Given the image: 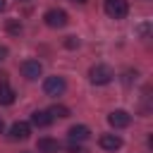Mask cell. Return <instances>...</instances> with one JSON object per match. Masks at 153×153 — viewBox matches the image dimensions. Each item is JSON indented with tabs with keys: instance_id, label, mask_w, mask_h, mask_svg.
<instances>
[{
	"instance_id": "5",
	"label": "cell",
	"mask_w": 153,
	"mask_h": 153,
	"mask_svg": "<svg viewBox=\"0 0 153 153\" xmlns=\"http://www.w3.org/2000/svg\"><path fill=\"white\" fill-rule=\"evenodd\" d=\"M19 69H22L24 79H29V81H36V79L43 74V67H41V62H38V60H24Z\"/></svg>"
},
{
	"instance_id": "11",
	"label": "cell",
	"mask_w": 153,
	"mask_h": 153,
	"mask_svg": "<svg viewBox=\"0 0 153 153\" xmlns=\"http://www.w3.org/2000/svg\"><path fill=\"white\" fill-rule=\"evenodd\" d=\"M38 151L41 153H57L60 151V143H57V139L43 136V139H38Z\"/></svg>"
},
{
	"instance_id": "7",
	"label": "cell",
	"mask_w": 153,
	"mask_h": 153,
	"mask_svg": "<svg viewBox=\"0 0 153 153\" xmlns=\"http://www.w3.org/2000/svg\"><path fill=\"white\" fill-rule=\"evenodd\" d=\"M29 134H31V124L29 122H14L10 127V139L12 141H24V139H29Z\"/></svg>"
},
{
	"instance_id": "3",
	"label": "cell",
	"mask_w": 153,
	"mask_h": 153,
	"mask_svg": "<svg viewBox=\"0 0 153 153\" xmlns=\"http://www.w3.org/2000/svg\"><path fill=\"white\" fill-rule=\"evenodd\" d=\"M43 19H45V24H48L50 29H62V26H67V22H69V17H67L65 10H48V12L43 14Z\"/></svg>"
},
{
	"instance_id": "9",
	"label": "cell",
	"mask_w": 153,
	"mask_h": 153,
	"mask_svg": "<svg viewBox=\"0 0 153 153\" xmlns=\"http://www.w3.org/2000/svg\"><path fill=\"white\" fill-rule=\"evenodd\" d=\"M98 143H100L103 151H117V148H122V139L117 134H100Z\"/></svg>"
},
{
	"instance_id": "2",
	"label": "cell",
	"mask_w": 153,
	"mask_h": 153,
	"mask_svg": "<svg viewBox=\"0 0 153 153\" xmlns=\"http://www.w3.org/2000/svg\"><path fill=\"white\" fill-rule=\"evenodd\" d=\"M129 12L127 0H105V14L112 19H124Z\"/></svg>"
},
{
	"instance_id": "17",
	"label": "cell",
	"mask_w": 153,
	"mask_h": 153,
	"mask_svg": "<svg viewBox=\"0 0 153 153\" xmlns=\"http://www.w3.org/2000/svg\"><path fill=\"white\" fill-rule=\"evenodd\" d=\"M69 153H84V148H81V146H72V148H69Z\"/></svg>"
},
{
	"instance_id": "15",
	"label": "cell",
	"mask_w": 153,
	"mask_h": 153,
	"mask_svg": "<svg viewBox=\"0 0 153 153\" xmlns=\"http://www.w3.org/2000/svg\"><path fill=\"white\" fill-rule=\"evenodd\" d=\"M65 45H67V48H76V45H79V41H76L74 36H67V41H65Z\"/></svg>"
},
{
	"instance_id": "1",
	"label": "cell",
	"mask_w": 153,
	"mask_h": 153,
	"mask_svg": "<svg viewBox=\"0 0 153 153\" xmlns=\"http://www.w3.org/2000/svg\"><path fill=\"white\" fill-rule=\"evenodd\" d=\"M88 79H91V84H96V86H105V84H110V81L115 79V72H112V67H108V65H93V67L88 69Z\"/></svg>"
},
{
	"instance_id": "10",
	"label": "cell",
	"mask_w": 153,
	"mask_h": 153,
	"mask_svg": "<svg viewBox=\"0 0 153 153\" xmlns=\"http://www.w3.org/2000/svg\"><path fill=\"white\" fill-rule=\"evenodd\" d=\"M50 122H53V117H50V112H48V110H36V112L31 115V124H33V127H38V129L50 127Z\"/></svg>"
},
{
	"instance_id": "8",
	"label": "cell",
	"mask_w": 153,
	"mask_h": 153,
	"mask_svg": "<svg viewBox=\"0 0 153 153\" xmlns=\"http://www.w3.org/2000/svg\"><path fill=\"white\" fill-rule=\"evenodd\" d=\"M67 136H69L72 143H81V141H86V139L91 136V129H88L86 124H74V127L67 131Z\"/></svg>"
},
{
	"instance_id": "18",
	"label": "cell",
	"mask_w": 153,
	"mask_h": 153,
	"mask_svg": "<svg viewBox=\"0 0 153 153\" xmlns=\"http://www.w3.org/2000/svg\"><path fill=\"white\" fill-rule=\"evenodd\" d=\"M2 10H5V0H0V12H2Z\"/></svg>"
},
{
	"instance_id": "12",
	"label": "cell",
	"mask_w": 153,
	"mask_h": 153,
	"mask_svg": "<svg viewBox=\"0 0 153 153\" xmlns=\"http://www.w3.org/2000/svg\"><path fill=\"white\" fill-rule=\"evenodd\" d=\"M14 98H17L14 88H10L7 84H0V105H12Z\"/></svg>"
},
{
	"instance_id": "16",
	"label": "cell",
	"mask_w": 153,
	"mask_h": 153,
	"mask_svg": "<svg viewBox=\"0 0 153 153\" xmlns=\"http://www.w3.org/2000/svg\"><path fill=\"white\" fill-rule=\"evenodd\" d=\"M5 57H7V48H5V45H0V62H2Z\"/></svg>"
},
{
	"instance_id": "20",
	"label": "cell",
	"mask_w": 153,
	"mask_h": 153,
	"mask_svg": "<svg viewBox=\"0 0 153 153\" xmlns=\"http://www.w3.org/2000/svg\"><path fill=\"white\" fill-rule=\"evenodd\" d=\"M72 2H86V0H72Z\"/></svg>"
},
{
	"instance_id": "13",
	"label": "cell",
	"mask_w": 153,
	"mask_h": 153,
	"mask_svg": "<svg viewBox=\"0 0 153 153\" xmlns=\"http://www.w3.org/2000/svg\"><path fill=\"white\" fill-rule=\"evenodd\" d=\"M48 112H50V117H53V120H55V117H60V120L69 117V108H65V105H53Z\"/></svg>"
},
{
	"instance_id": "14",
	"label": "cell",
	"mask_w": 153,
	"mask_h": 153,
	"mask_svg": "<svg viewBox=\"0 0 153 153\" xmlns=\"http://www.w3.org/2000/svg\"><path fill=\"white\" fill-rule=\"evenodd\" d=\"M5 29H7V33H12V36H19V33H22V24H19L17 19H7Z\"/></svg>"
},
{
	"instance_id": "4",
	"label": "cell",
	"mask_w": 153,
	"mask_h": 153,
	"mask_svg": "<svg viewBox=\"0 0 153 153\" xmlns=\"http://www.w3.org/2000/svg\"><path fill=\"white\" fill-rule=\"evenodd\" d=\"M65 88H67V84H65L62 76H48L43 81V93L45 96H62Z\"/></svg>"
},
{
	"instance_id": "19",
	"label": "cell",
	"mask_w": 153,
	"mask_h": 153,
	"mask_svg": "<svg viewBox=\"0 0 153 153\" xmlns=\"http://www.w3.org/2000/svg\"><path fill=\"white\" fill-rule=\"evenodd\" d=\"M2 127H5V124H2V117H0V131H2Z\"/></svg>"
},
{
	"instance_id": "6",
	"label": "cell",
	"mask_w": 153,
	"mask_h": 153,
	"mask_svg": "<svg viewBox=\"0 0 153 153\" xmlns=\"http://www.w3.org/2000/svg\"><path fill=\"white\" fill-rule=\"evenodd\" d=\"M108 122H110V127H115V129H124V127H129L131 115H129L127 110H112V112L108 115Z\"/></svg>"
}]
</instances>
